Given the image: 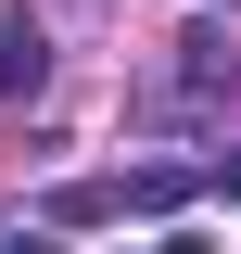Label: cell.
<instances>
[{
    "mask_svg": "<svg viewBox=\"0 0 241 254\" xmlns=\"http://www.w3.org/2000/svg\"><path fill=\"white\" fill-rule=\"evenodd\" d=\"M203 203V165H127L115 178V216H190Z\"/></svg>",
    "mask_w": 241,
    "mask_h": 254,
    "instance_id": "1",
    "label": "cell"
},
{
    "mask_svg": "<svg viewBox=\"0 0 241 254\" xmlns=\"http://www.w3.org/2000/svg\"><path fill=\"white\" fill-rule=\"evenodd\" d=\"M38 89H51V26L0 13V102H38Z\"/></svg>",
    "mask_w": 241,
    "mask_h": 254,
    "instance_id": "2",
    "label": "cell"
},
{
    "mask_svg": "<svg viewBox=\"0 0 241 254\" xmlns=\"http://www.w3.org/2000/svg\"><path fill=\"white\" fill-rule=\"evenodd\" d=\"M38 216H51V229H102V216H115V178H76V190H51Z\"/></svg>",
    "mask_w": 241,
    "mask_h": 254,
    "instance_id": "3",
    "label": "cell"
},
{
    "mask_svg": "<svg viewBox=\"0 0 241 254\" xmlns=\"http://www.w3.org/2000/svg\"><path fill=\"white\" fill-rule=\"evenodd\" d=\"M203 190H229V203H241V153H203Z\"/></svg>",
    "mask_w": 241,
    "mask_h": 254,
    "instance_id": "4",
    "label": "cell"
},
{
    "mask_svg": "<svg viewBox=\"0 0 241 254\" xmlns=\"http://www.w3.org/2000/svg\"><path fill=\"white\" fill-rule=\"evenodd\" d=\"M216 13H241V0H216Z\"/></svg>",
    "mask_w": 241,
    "mask_h": 254,
    "instance_id": "5",
    "label": "cell"
}]
</instances>
